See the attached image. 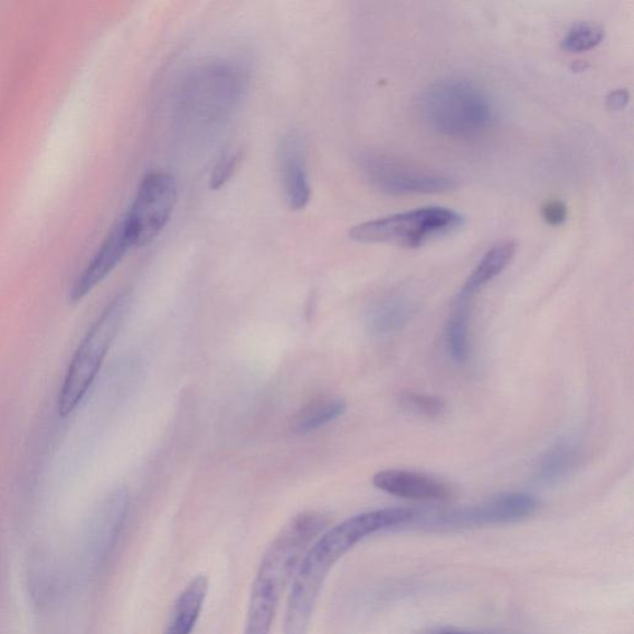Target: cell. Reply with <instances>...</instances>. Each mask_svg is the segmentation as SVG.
I'll return each mask as SVG.
<instances>
[{
	"label": "cell",
	"mask_w": 634,
	"mask_h": 634,
	"mask_svg": "<svg viewBox=\"0 0 634 634\" xmlns=\"http://www.w3.org/2000/svg\"><path fill=\"white\" fill-rule=\"evenodd\" d=\"M245 90V76L234 64L214 60L197 66L183 81L180 108L188 119L215 125L229 117Z\"/></svg>",
	"instance_id": "cell-4"
},
{
	"label": "cell",
	"mask_w": 634,
	"mask_h": 634,
	"mask_svg": "<svg viewBox=\"0 0 634 634\" xmlns=\"http://www.w3.org/2000/svg\"><path fill=\"white\" fill-rule=\"evenodd\" d=\"M208 592V580L198 575L178 595L164 634H193L198 618L204 608Z\"/></svg>",
	"instance_id": "cell-14"
},
{
	"label": "cell",
	"mask_w": 634,
	"mask_h": 634,
	"mask_svg": "<svg viewBox=\"0 0 634 634\" xmlns=\"http://www.w3.org/2000/svg\"><path fill=\"white\" fill-rule=\"evenodd\" d=\"M465 217L448 207L429 206L353 227L349 239L359 243H390L418 249L438 237L458 231Z\"/></svg>",
	"instance_id": "cell-6"
},
{
	"label": "cell",
	"mask_w": 634,
	"mask_h": 634,
	"mask_svg": "<svg viewBox=\"0 0 634 634\" xmlns=\"http://www.w3.org/2000/svg\"><path fill=\"white\" fill-rule=\"evenodd\" d=\"M419 112L435 134L450 138L484 135L494 125L495 107L488 94L465 79L448 78L422 94Z\"/></svg>",
	"instance_id": "cell-3"
},
{
	"label": "cell",
	"mask_w": 634,
	"mask_h": 634,
	"mask_svg": "<svg viewBox=\"0 0 634 634\" xmlns=\"http://www.w3.org/2000/svg\"><path fill=\"white\" fill-rule=\"evenodd\" d=\"M127 292L113 299L89 330L71 359L59 394V412L68 416L84 399L100 372L129 308Z\"/></svg>",
	"instance_id": "cell-5"
},
{
	"label": "cell",
	"mask_w": 634,
	"mask_h": 634,
	"mask_svg": "<svg viewBox=\"0 0 634 634\" xmlns=\"http://www.w3.org/2000/svg\"><path fill=\"white\" fill-rule=\"evenodd\" d=\"M416 514L408 508L371 510L328 529L302 556L292 580L283 634H308L321 589L335 564L364 539L402 525Z\"/></svg>",
	"instance_id": "cell-1"
},
{
	"label": "cell",
	"mask_w": 634,
	"mask_h": 634,
	"mask_svg": "<svg viewBox=\"0 0 634 634\" xmlns=\"http://www.w3.org/2000/svg\"><path fill=\"white\" fill-rule=\"evenodd\" d=\"M602 26L595 23H580L572 27L564 36L562 47L564 51L580 54L593 49L603 41Z\"/></svg>",
	"instance_id": "cell-20"
},
{
	"label": "cell",
	"mask_w": 634,
	"mask_h": 634,
	"mask_svg": "<svg viewBox=\"0 0 634 634\" xmlns=\"http://www.w3.org/2000/svg\"><path fill=\"white\" fill-rule=\"evenodd\" d=\"M128 502L127 491L117 489L103 502L94 515L84 545L90 566L101 565L116 545L127 516Z\"/></svg>",
	"instance_id": "cell-11"
},
{
	"label": "cell",
	"mask_w": 634,
	"mask_h": 634,
	"mask_svg": "<svg viewBox=\"0 0 634 634\" xmlns=\"http://www.w3.org/2000/svg\"><path fill=\"white\" fill-rule=\"evenodd\" d=\"M359 173L376 191L391 196L441 194L452 191L453 177L378 153L356 158Z\"/></svg>",
	"instance_id": "cell-7"
},
{
	"label": "cell",
	"mask_w": 634,
	"mask_h": 634,
	"mask_svg": "<svg viewBox=\"0 0 634 634\" xmlns=\"http://www.w3.org/2000/svg\"><path fill=\"white\" fill-rule=\"evenodd\" d=\"M328 523L326 514L306 510L283 527L262 557L252 586L244 634H270L281 593L296 575L310 544Z\"/></svg>",
	"instance_id": "cell-2"
},
{
	"label": "cell",
	"mask_w": 634,
	"mask_h": 634,
	"mask_svg": "<svg viewBox=\"0 0 634 634\" xmlns=\"http://www.w3.org/2000/svg\"><path fill=\"white\" fill-rule=\"evenodd\" d=\"M579 447L574 440L557 441L538 460L535 476L544 485H555L573 472L579 461Z\"/></svg>",
	"instance_id": "cell-16"
},
{
	"label": "cell",
	"mask_w": 634,
	"mask_h": 634,
	"mask_svg": "<svg viewBox=\"0 0 634 634\" xmlns=\"http://www.w3.org/2000/svg\"><path fill=\"white\" fill-rule=\"evenodd\" d=\"M241 160L242 157L240 153H227L219 159V162L216 163L212 170L210 178V187L212 191H219V188L230 182L237 169H239Z\"/></svg>",
	"instance_id": "cell-22"
},
{
	"label": "cell",
	"mask_w": 634,
	"mask_h": 634,
	"mask_svg": "<svg viewBox=\"0 0 634 634\" xmlns=\"http://www.w3.org/2000/svg\"><path fill=\"white\" fill-rule=\"evenodd\" d=\"M470 301L471 300L458 298L457 310L453 311V314L449 321V351L452 361L456 364H465L469 357Z\"/></svg>",
	"instance_id": "cell-19"
},
{
	"label": "cell",
	"mask_w": 634,
	"mask_h": 634,
	"mask_svg": "<svg viewBox=\"0 0 634 634\" xmlns=\"http://www.w3.org/2000/svg\"><path fill=\"white\" fill-rule=\"evenodd\" d=\"M542 215L546 223L561 226L566 221V206L562 201H549L542 208Z\"/></svg>",
	"instance_id": "cell-23"
},
{
	"label": "cell",
	"mask_w": 634,
	"mask_h": 634,
	"mask_svg": "<svg viewBox=\"0 0 634 634\" xmlns=\"http://www.w3.org/2000/svg\"><path fill=\"white\" fill-rule=\"evenodd\" d=\"M177 184L164 172L148 174L138 187L134 204L126 214L136 247H143L162 233L175 210Z\"/></svg>",
	"instance_id": "cell-8"
},
{
	"label": "cell",
	"mask_w": 634,
	"mask_h": 634,
	"mask_svg": "<svg viewBox=\"0 0 634 634\" xmlns=\"http://www.w3.org/2000/svg\"><path fill=\"white\" fill-rule=\"evenodd\" d=\"M415 312L416 307L410 300L404 298L388 299L369 315V330L377 335L395 333L410 323Z\"/></svg>",
	"instance_id": "cell-17"
},
{
	"label": "cell",
	"mask_w": 634,
	"mask_h": 634,
	"mask_svg": "<svg viewBox=\"0 0 634 634\" xmlns=\"http://www.w3.org/2000/svg\"><path fill=\"white\" fill-rule=\"evenodd\" d=\"M136 247L134 232L126 215L113 227L106 239L94 253L71 289V300H81L115 269L130 249Z\"/></svg>",
	"instance_id": "cell-10"
},
{
	"label": "cell",
	"mask_w": 634,
	"mask_h": 634,
	"mask_svg": "<svg viewBox=\"0 0 634 634\" xmlns=\"http://www.w3.org/2000/svg\"><path fill=\"white\" fill-rule=\"evenodd\" d=\"M630 94L626 90L613 91L608 97V106L612 111H621L626 107Z\"/></svg>",
	"instance_id": "cell-24"
},
{
	"label": "cell",
	"mask_w": 634,
	"mask_h": 634,
	"mask_svg": "<svg viewBox=\"0 0 634 634\" xmlns=\"http://www.w3.org/2000/svg\"><path fill=\"white\" fill-rule=\"evenodd\" d=\"M281 188L291 210L300 211L309 205L311 185L308 174L307 148L297 134H288L278 147Z\"/></svg>",
	"instance_id": "cell-12"
},
{
	"label": "cell",
	"mask_w": 634,
	"mask_h": 634,
	"mask_svg": "<svg viewBox=\"0 0 634 634\" xmlns=\"http://www.w3.org/2000/svg\"><path fill=\"white\" fill-rule=\"evenodd\" d=\"M517 251V245L512 241L497 243L489 249L479 262L475 269L463 284L458 298L471 300L482 288L494 280L512 262Z\"/></svg>",
	"instance_id": "cell-15"
},
{
	"label": "cell",
	"mask_w": 634,
	"mask_h": 634,
	"mask_svg": "<svg viewBox=\"0 0 634 634\" xmlns=\"http://www.w3.org/2000/svg\"><path fill=\"white\" fill-rule=\"evenodd\" d=\"M539 507V500L527 492H508L492 497L482 504L452 509L424 520L428 527L462 529L518 522L531 517Z\"/></svg>",
	"instance_id": "cell-9"
},
{
	"label": "cell",
	"mask_w": 634,
	"mask_h": 634,
	"mask_svg": "<svg viewBox=\"0 0 634 634\" xmlns=\"http://www.w3.org/2000/svg\"><path fill=\"white\" fill-rule=\"evenodd\" d=\"M346 412V403L341 400H321L312 402L300 411L292 422L297 433H311L338 419Z\"/></svg>",
	"instance_id": "cell-18"
},
{
	"label": "cell",
	"mask_w": 634,
	"mask_h": 634,
	"mask_svg": "<svg viewBox=\"0 0 634 634\" xmlns=\"http://www.w3.org/2000/svg\"><path fill=\"white\" fill-rule=\"evenodd\" d=\"M400 404L404 411L425 418H438L447 411V405L439 396L412 391H405L400 395Z\"/></svg>",
	"instance_id": "cell-21"
},
{
	"label": "cell",
	"mask_w": 634,
	"mask_h": 634,
	"mask_svg": "<svg viewBox=\"0 0 634 634\" xmlns=\"http://www.w3.org/2000/svg\"><path fill=\"white\" fill-rule=\"evenodd\" d=\"M373 485L395 497L416 500H443L452 491L443 482L419 472L384 470L376 473Z\"/></svg>",
	"instance_id": "cell-13"
},
{
	"label": "cell",
	"mask_w": 634,
	"mask_h": 634,
	"mask_svg": "<svg viewBox=\"0 0 634 634\" xmlns=\"http://www.w3.org/2000/svg\"><path fill=\"white\" fill-rule=\"evenodd\" d=\"M437 634H466V633H457V632H443V633H437Z\"/></svg>",
	"instance_id": "cell-25"
}]
</instances>
